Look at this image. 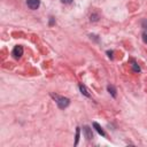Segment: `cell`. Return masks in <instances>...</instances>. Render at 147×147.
<instances>
[{
    "label": "cell",
    "instance_id": "cell-1",
    "mask_svg": "<svg viewBox=\"0 0 147 147\" xmlns=\"http://www.w3.org/2000/svg\"><path fill=\"white\" fill-rule=\"evenodd\" d=\"M52 96L55 99V101H56V103H57L59 108H61V109H64V108H65V107H68V106H69V103H70V100H69L68 98L59 96V95H54V94H52Z\"/></svg>",
    "mask_w": 147,
    "mask_h": 147
},
{
    "label": "cell",
    "instance_id": "cell-2",
    "mask_svg": "<svg viewBox=\"0 0 147 147\" xmlns=\"http://www.w3.org/2000/svg\"><path fill=\"white\" fill-rule=\"evenodd\" d=\"M13 55H14V57H15V59L21 57V56L23 55V47H22V46H20V45L15 46V47H14V49H13Z\"/></svg>",
    "mask_w": 147,
    "mask_h": 147
},
{
    "label": "cell",
    "instance_id": "cell-3",
    "mask_svg": "<svg viewBox=\"0 0 147 147\" xmlns=\"http://www.w3.org/2000/svg\"><path fill=\"white\" fill-rule=\"evenodd\" d=\"M26 5H28V7H29L30 9L34 10V9H37V8L39 7L40 0H26Z\"/></svg>",
    "mask_w": 147,
    "mask_h": 147
},
{
    "label": "cell",
    "instance_id": "cell-4",
    "mask_svg": "<svg viewBox=\"0 0 147 147\" xmlns=\"http://www.w3.org/2000/svg\"><path fill=\"white\" fill-rule=\"evenodd\" d=\"M83 131H84L85 138H86L87 140H91V139H93V132H92V129H91L90 126L85 125V126L83 127Z\"/></svg>",
    "mask_w": 147,
    "mask_h": 147
},
{
    "label": "cell",
    "instance_id": "cell-5",
    "mask_svg": "<svg viewBox=\"0 0 147 147\" xmlns=\"http://www.w3.org/2000/svg\"><path fill=\"white\" fill-rule=\"evenodd\" d=\"M93 127L96 130V132L99 133V134H101L102 137H106V133H105V131H103V129L96 123V122H93Z\"/></svg>",
    "mask_w": 147,
    "mask_h": 147
},
{
    "label": "cell",
    "instance_id": "cell-6",
    "mask_svg": "<svg viewBox=\"0 0 147 147\" xmlns=\"http://www.w3.org/2000/svg\"><path fill=\"white\" fill-rule=\"evenodd\" d=\"M79 90H80V92L85 95V96H87V98H90L91 96V94L88 93V90L86 88V86L85 85H83V84H79Z\"/></svg>",
    "mask_w": 147,
    "mask_h": 147
},
{
    "label": "cell",
    "instance_id": "cell-7",
    "mask_svg": "<svg viewBox=\"0 0 147 147\" xmlns=\"http://www.w3.org/2000/svg\"><path fill=\"white\" fill-rule=\"evenodd\" d=\"M107 88H108V92H109V93L115 98V96H116V90H115V87H114L113 85H108V87H107Z\"/></svg>",
    "mask_w": 147,
    "mask_h": 147
},
{
    "label": "cell",
    "instance_id": "cell-8",
    "mask_svg": "<svg viewBox=\"0 0 147 147\" xmlns=\"http://www.w3.org/2000/svg\"><path fill=\"white\" fill-rule=\"evenodd\" d=\"M79 132H80V129L77 127V129H76V140H75V146H77V144H78V140H79Z\"/></svg>",
    "mask_w": 147,
    "mask_h": 147
},
{
    "label": "cell",
    "instance_id": "cell-9",
    "mask_svg": "<svg viewBox=\"0 0 147 147\" xmlns=\"http://www.w3.org/2000/svg\"><path fill=\"white\" fill-rule=\"evenodd\" d=\"M132 68H133V71H136V72H139L140 71V68H139V65L136 62L132 63Z\"/></svg>",
    "mask_w": 147,
    "mask_h": 147
},
{
    "label": "cell",
    "instance_id": "cell-10",
    "mask_svg": "<svg viewBox=\"0 0 147 147\" xmlns=\"http://www.w3.org/2000/svg\"><path fill=\"white\" fill-rule=\"evenodd\" d=\"M142 40L147 44V30H144V32H142Z\"/></svg>",
    "mask_w": 147,
    "mask_h": 147
},
{
    "label": "cell",
    "instance_id": "cell-11",
    "mask_svg": "<svg viewBox=\"0 0 147 147\" xmlns=\"http://www.w3.org/2000/svg\"><path fill=\"white\" fill-rule=\"evenodd\" d=\"M142 28H144L145 30H147V20H145V21L142 22Z\"/></svg>",
    "mask_w": 147,
    "mask_h": 147
},
{
    "label": "cell",
    "instance_id": "cell-12",
    "mask_svg": "<svg viewBox=\"0 0 147 147\" xmlns=\"http://www.w3.org/2000/svg\"><path fill=\"white\" fill-rule=\"evenodd\" d=\"M63 3H67V5H69V3H71L72 2V0H61Z\"/></svg>",
    "mask_w": 147,
    "mask_h": 147
},
{
    "label": "cell",
    "instance_id": "cell-13",
    "mask_svg": "<svg viewBox=\"0 0 147 147\" xmlns=\"http://www.w3.org/2000/svg\"><path fill=\"white\" fill-rule=\"evenodd\" d=\"M107 54L109 55V57H113V51H108V52H107Z\"/></svg>",
    "mask_w": 147,
    "mask_h": 147
}]
</instances>
